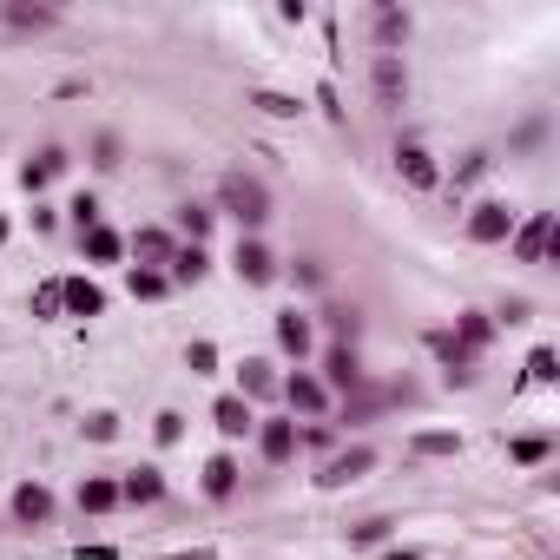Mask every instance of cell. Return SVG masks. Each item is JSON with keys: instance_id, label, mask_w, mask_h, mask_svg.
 Here are the masks:
<instances>
[{"instance_id": "cell-18", "label": "cell", "mask_w": 560, "mask_h": 560, "mask_svg": "<svg viewBox=\"0 0 560 560\" xmlns=\"http://www.w3.org/2000/svg\"><path fill=\"white\" fill-rule=\"evenodd\" d=\"M159 495H165V475H159V468H132V475L119 481V501H132V508H152Z\"/></svg>"}, {"instance_id": "cell-26", "label": "cell", "mask_w": 560, "mask_h": 560, "mask_svg": "<svg viewBox=\"0 0 560 560\" xmlns=\"http://www.w3.org/2000/svg\"><path fill=\"white\" fill-rule=\"evenodd\" d=\"M80 244H86V257H93V264H119V257H126V238H119V231H106V224H93Z\"/></svg>"}, {"instance_id": "cell-32", "label": "cell", "mask_w": 560, "mask_h": 560, "mask_svg": "<svg viewBox=\"0 0 560 560\" xmlns=\"http://www.w3.org/2000/svg\"><path fill=\"white\" fill-rule=\"evenodd\" d=\"M165 290H172V277H165V271H132V297L152 304V297H165Z\"/></svg>"}, {"instance_id": "cell-19", "label": "cell", "mask_w": 560, "mask_h": 560, "mask_svg": "<svg viewBox=\"0 0 560 560\" xmlns=\"http://www.w3.org/2000/svg\"><path fill=\"white\" fill-rule=\"evenodd\" d=\"M14 521H27V528H40V521H53V495L40 488V481H27V488H14Z\"/></svg>"}, {"instance_id": "cell-44", "label": "cell", "mask_w": 560, "mask_h": 560, "mask_svg": "<svg viewBox=\"0 0 560 560\" xmlns=\"http://www.w3.org/2000/svg\"><path fill=\"white\" fill-rule=\"evenodd\" d=\"M73 560H119V547H73Z\"/></svg>"}, {"instance_id": "cell-45", "label": "cell", "mask_w": 560, "mask_h": 560, "mask_svg": "<svg viewBox=\"0 0 560 560\" xmlns=\"http://www.w3.org/2000/svg\"><path fill=\"white\" fill-rule=\"evenodd\" d=\"M165 560H218L211 547H185V554H165Z\"/></svg>"}, {"instance_id": "cell-36", "label": "cell", "mask_w": 560, "mask_h": 560, "mask_svg": "<svg viewBox=\"0 0 560 560\" xmlns=\"http://www.w3.org/2000/svg\"><path fill=\"white\" fill-rule=\"evenodd\" d=\"M554 376H560V369H554V350L541 343V350L528 356V383H554Z\"/></svg>"}, {"instance_id": "cell-11", "label": "cell", "mask_w": 560, "mask_h": 560, "mask_svg": "<svg viewBox=\"0 0 560 560\" xmlns=\"http://www.w3.org/2000/svg\"><path fill=\"white\" fill-rule=\"evenodd\" d=\"M448 336H455V343H462L468 356H481V350H488V343H495V317H488V310H462V317H455V330H448Z\"/></svg>"}, {"instance_id": "cell-10", "label": "cell", "mask_w": 560, "mask_h": 560, "mask_svg": "<svg viewBox=\"0 0 560 560\" xmlns=\"http://www.w3.org/2000/svg\"><path fill=\"white\" fill-rule=\"evenodd\" d=\"M284 402L297 409V416H323V409H330V389H323L317 376H304V369H297V376L284 383Z\"/></svg>"}, {"instance_id": "cell-41", "label": "cell", "mask_w": 560, "mask_h": 560, "mask_svg": "<svg viewBox=\"0 0 560 560\" xmlns=\"http://www.w3.org/2000/svg\"><path fill=\"white\" fill-rule=\"evenodd\" d=\"M481 172H488V152H468V159H462V172H455V192H462V185H475Z\"/></svg>"}, {"instance_id": "cell-9", "label": "cell", "mask_w": 560, "mask_h": 560, "mask_svg": "<svg viewBox=\"0 0 560 560\" xmlns=\"http://www.w3.org/2000/svg\"><path fill=\"white\" fill-rule=\"evenodd\" d=\"M257 448H264V462H271V468L297 462V422H257Z\"/></svg>"}, {"instance_id": "cell-15", "label": "cell", "mask_w": 560, "mask_h": 560, "mask_svg": "<svg viewBox=\"0 0 560 560\" xmlns=\"http://www.w3.org/2000/svg\"><path fill=\"white\" fill-rule=\"evenodd\" d=\"M409 27H416V20L402 14V7H376V14H369V33H376V47H383V53H396L402 40H409Z\"/></svg>"}, {"instance_id": "cell-25", "label": "cell", "mask_w": 560, "mask_h": 560, "mask_svg": "<svg viewBox=\"0 0 560 560\" xmlns=\"http://www.w3.org/2000/svg\"><path fill=\"white\" fill-rule=\"evenodd\" d=\"M205 495H211V501H231V495H238V462H231V455H211V462H205Z\"/></svg>"}, {"instance_id": "cell-21", "label": "cell", "mask_w": 560, "mask_h": 560, "mask_svg": "<svg viewBox=\"0 0 560 560\" xmlns=\"http://www.w3.org/2000/svg\"><path fill=\"white\" fill-rule=\"evenodd\" d=\"M60 172H66V152H60V145H47L40 159H27V165H20V185H27V192H40V185H53Z\"/></svg>"}, {"instance_id": "cell-39", "label": "cell", "mask_w": 560, "mask_h": 560, "mask_svg": "<svg viewBox=\"0 0 560 560\" xmlns=\"http://www.w3.org/2000/svg\"><path fill=\"white\" fill-rule=\"evenodd\" d=\"M389 541V521H363V528H350V547H383Z\"/></svg>"}, {"instance_id": "cell-27", "label": "cell", "mask_w": 560, "mask_h": 560, "mask_svg": "<svg viewBox=\"0 0 560 560\" xmlns=\"http://www.w3.org/2000/svg\"><path fill=\"white\" fill-rule=\"evenodd\" d=\"M238 383H244V402H251V396H271L277 376H271V363H264V356H251V363L238 369Z\"/></svg>"}, {"instance_id": "cell-17", "label": "cell", "mask_w": 560, "mask_h": 560, "mask_svg": "<svg viewBox=\"0 0 560 560\" xmlns=\"http://www.w3.org/2000/svg\"><path fill=\"white\" fill-rule=\"evenodd\" d=\"M132 251H139V271H159V264H172V231H159V224H145L139 238H132Z\"/></svg>"}, {"instance_id": "cell-33", "label": "cell", "mask_w": 560, "mask_h": 560, "mask_svg": "<svg viewBox=\"0 0 560 560\" xmlns=\"http://www.w3.org/2000/svg\"><path fill=\"white\" fill-rule=\"evenodd\" d=\"M251 106L271 112V119H297V99H290V93H251Z\"/></svg>"}, {"instance_id": "cell-42", "label": "cell", "mask_w": 560, "mask_h": 560, "mask_svg": "<svg viewBox=\"0 0 560 560\" xmlns=\"http://www.w3.org/2000/svg\"><path fill=\"white\" fill-rule=\"evenodd\" d=\"M297 284H310V290L323 284V264H317V257H304V264H297Z\"/></svg>"}, {"instance_id": "cell-29", "label": "cell", "mask_w": 560, "mask_h": 560, "mask_svg": "<svg viewBox=\"0 0 560 560\" xmlns=\"http://www.w3.org/2000/svg\"><path fill=\"white\" fill-rule=\"evenodd\" d=\"M547 448H554L547 435H521V442H508V455H514L521 468H534V462H547Z\"/></svg>"}, {"instance_id": "cell-2", "label": "cell", "mask_w": 560, "mask_h": 560, "mask_svg": "<svg viewBox=\"0 0 560 560\" xmlns=\"http://www.w3.org/2000/svg\"><path fill=\"white\" fill-rule=\"evenodd\" d=\"M554 211H534L528 224H514V264H554Z\"/></svg>"}, {"instance_id": "cell-8", "label": "cell", "mask_w": 560, "mask_h": 560, "mask_svg": "<svg viewBox=\"0 0 560 560\" xmlns=\"http://www.w3.org/2000/svg\"><path fill=\"white\" fill-rule=\"evenodd\" d=\"M369 80H376V99H383V106H402V99H409V66H402L396 53H376Z\"/></svg>"}, {"instance_id": "cell-5", "label": "cell", "mask_w": 560, "mask_h": 560, "mask_svg": "<svg viewBox=\"0 0 560 560\" xmlns=\"http://www.w3.org/2000/svg\"><path fill=\"white\" fill-rule=\"evenodd\" d=\"M369 468H376V448L369 442H356V448H343V455H330V462H323V488H350V481H363Z\"/></svg>"}, {"instance_id": "cell-31", "label": "cell", "mask_w": 560, "mask_h": 560, "mask_svg": "<svg viewBox=\"0 0 560 560\" xmlns=\"http://www.w3.org/2000/svg\"><path fill=\"white\" fill-rule=\"evenodd\" d=\"M66 310V297H60V277H47V284L33 290V317H60Z\"/></svg>"}, {"instance_id": "cell-40", "label": "cell", "mask_w": 560, "mask_h": 560, "mask_svg": "<svg viewBox=\"0 0 560 560\" xmlns=\"http://www.w3.org/2000/svg\"><path fill=\"white\" fill-rule=\"evenodd\" d=\"M86 435H93V442H112V435H119V416H112V409H99V416H86Z\"/></svg>"}, {"instance_id": "cell-16", "label": "cell", "mask_w": 560, "mask_h": 560, "mask_svg": "<svg viewBox=\"0 0 560 560\" xmlns=\"http://www.w3.org/2000/svg\"><path fill=\"white\" fill-rule=\"evenodd\" d=\"M211 422H218V435H251L257 416H251V402L244 396H218L211 402Z\"/></svg>"}, {"instance_id": "cell-43", "label": "cell", "mask_w": 560, "mask_h": 560, "mask_svg": "<svg viewBox=\"0 0 560 560\" xmlns=\"http://www.w3.org/2000/svg\"><path fill=\"white\" fill-rule=\"evenodd\" d=\"M534 310H528V297H508V310H501V323H528Z\"/></svg>"}, {"instance_id": "cell-38", "label": "cell", "mask_w": 560, "mask_h": 560, "mask_svg": "<svg viewBox=\"0 0 560 560\" xmlns=\"http://www.w3.org/2000/svg\"><path fill=\"white\" fill-rule=\"evenodd\" d=\"M152 435H159V442L172 448L178 435H185V416H178V409H159V422H152Z\"/></svg>"}, {"instance_id": "cell-46", "label": "cell", "mask_w": 560, "mask_h": 560, "mask_svg": "<svg viewBox=\"0 0 560 560\" xmlns=\"http://www.w3.org/2000/svg\"><path fill=\"white\" fill-rule=\"evenodd\" d=\"M0 244H7V218H0Z\"/></svg>"}, {"instance_id": "cell-7", "label": "cell", "mask_w": 560, "mask_h": 560, "mask_svg": "<svg viewBox=\"0 0 560 560\" xmlns=\"http://www.w3.org/2000/svg\"><path fill=\"white\" fill-rule=\"evenodd\" d=\"M396 172H402V185H409V192H435V185H442V178H435V159L422 152L416 139L396 145Z\"/></svg>"}, {"instance_id": "cell-3", "label": "cell", "mask_w": 560, "mask_h": 560, "mask_svg": "<svg viewBox=\"0 0 560 560\" xmlns=\"http://www.w3.org/2000/svg\"><path fill=\"white\" fill-rule=\"evenodd\" d=\"M330 396H356L363 389V363H356V343H330L323 350V376H317Z\"/></svg>"}, {"instance_id": "cell-1", "label": "cell", "mask_w": 560, "mask_h": 560, "mask_svg": "<svg viewBox=\"0 0 560 560\" xmlns=\"http://www.w3.org/2000/svg\"><path fill=\"white\" fill-rule=\"evenodd\" d=\"M218 205L231 211V218H238V231H244V238H257V224L271 218V192H264V178H251V172H224Z\"/></svg>"}, {"instance_id": "cell-12", "label": "cell", "mask_w": 560, "mask_h": 560, "mask_svg": "<svg viewBox=\"0 0 560 560\" xmlns=\"http://www.w3.org/2000/svg\"><path fill=\"white\" fill-rule=\"evenodd\" d=\"M231 264H238L244 284H271V277H277V257L264 251L257 238H238V257H231Z\"/></svg>"}, {"instance_id": "cell-24", "label": "cell", "mask_w": 560, "mask_h": 560, "mask_svg": "<svg viewBox=\"0 0 560 560\" xmlns=\"http://www.w3.org/2000/svg\"><path fill=\"white\" fill-rule=\"evenodd\" d=\"M205 271H211L205 244H178V251H172V271H165V277H172V284H198Z\"/></svg>"}, {"instance_id": "cell-20", "label": "cell", "mask_w": 560, "mask_h": 560, "mask_svg": "<svg viewBox=\"0 0 560 560\" xmlns=\"http://www.w3.org/2000/svg\"><path fill=\"white\" fill-rule=\"evenodd\" d=\"M0 20H7V27H20V33L60 27V14H53V7H27V0H7V7H0Z\"/></svg>"}, {"instance_id": "cell-30", "label": "cell", "mask_w": 560, "mask_h": 560, "mask_svg": "<svg viewBox=\"0 0 560 560\" xmlns=\"http://www.w3.org/2000/svg\"><path fill=\"white\" fill-rule=\"evenodd\" d=\"M211 218H218V211H211V205H185V211H178V224H185V238H192V244H205Z\"/></svg>"}, {"instance_id": "cell-13", "label": "cell", "mask_w": 560, "mask_h": 560, "mask_svg": "<svg viewBox=\"0 0 560 560\" xmlns=\"http://www.w3.org/2000/svg\"><path fill=\"white\" fill-rule=\"evenodd\" d=\"M60 297H66V317H99L106 310V290L86 284V277H60Z\"/></svg>"}, {"instance_id": "cell-6", "label": "cell", "mask_w": 560, "mask_h": 560, "mask_svg": "<svg viewBox=\"0 0 560 560\" xmlns=\"http://www.w3.org/2000/svg\"><path fill=\"white\" fill-rule=\"evenodd\" d=\"M429 350H435V363H442V376H448L455 389H468V383H475V356H468L448 330H429Z\"/></svg>"}, {"instance_id": "cell-14", "label": "cell", "mask_w": 560, "mask_h": 560, "mask_svg": "<svg viewBox=\"0 0 560 560\" xmlns=\"http://www.w3.org/2000/svg\"><path fill=\"white\" fill-rule=\"evenodd\" d=\"M409 389H356V396H343V422H369V416H383L389 402H402Z\"/></svg>"}, {"instance_id": "cell-34", "label": "cell", "mask_w": 560, "mask_h": 560, "mask_svg": "<svg viewBox=\"0 0 560 560\" xmlns=\"http://www.w3.org/2000/svg\"><path fill=\"white\" fill-rule=\"evenodd\" d=\"M93 165L99 172H119V132H99L93 139Z\"/></svg>"}, {"instance_id": "cell-23", "label": "cell", "mask_w": 560, "mask_h": 560, "mask_svg": "<svg viewBox=\"0 0 560 560\" xmlns=\"http://www.w3.org/2000/svg\"><path fill=\"white\" fill-rule=\"evenodd\" d=\"M106 508H119V481L112 475H86L80 481V514H106Z\"/></svg>"}, {"instance_id": "cell-28", "label": "cell", "mask_w": 560, "mask_h": 560, "mask_svg": "<svg viewBox=\"0 0 560 560\" xmlns=\"http://www.w3.org/2000/svg\"><path fill=\"white\" fill-rule=\"evenodd\" d=\"M409 448H416V455H462V435H448V429H422Z\"/></svg>"}, {"instance_id": "cell-35", "label": "cell", "mask_w": 560, "mask_h": 560, "mask_svg": "<svg viewBox=\"0 0 560 560\" xmlns=\"http://www.w3.org/2000/svg\"><path fill=\"white\" fill-rule=\"evenodd\" d=\"M66 211H73V224H80V238H86V231L99 224V198H93V192H80V198H73Z\"/></svg>"}, {"instance_id": "cell-37", "label": "cell", "mask_w": 560, "mask_h": 560, "mask_svg": "<svg viewBox=\"0 0 560 560\" xmlns=\"http://www.w3.org/2000/svg\"><path fill=\"white\" fill-rule=\"evenodd\" d=\"M185 369H192V376H211V369H218V350H211V343H192V350H185Z\"/></svg>"}, {"instance_id": "cell-22", "label": "cell", "mask_w": 560, "mask_h": 560, "mask_svg": "<svg viewBox=\"0 0 560 560\" xmlns=\"http://www.w3.org/2000/svg\"><path fill=\"white\" fill-rule=\"evenodd\" d=\"M277 343H284V356H297V363L310 356V317L304 310H284V317H277Z\"/></svg>"}, {"instance_id": "cell-4", "label": "cell", "mask_w": 560, "mask_h": 560, "mask_svg": "<svg viewBox=\"0 0 560 560\" xmlns=\"http://www.w3.org/2000/svg\"><path fill=\"white\" fill-rule=\"evenodd\" d=\"M508 238H514V211L501 198H481L468 211V244H508Z\"/></svg>"}]
</instances>
